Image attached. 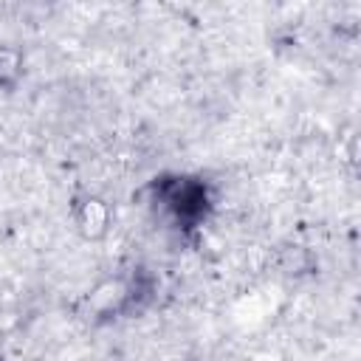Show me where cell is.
<instances>
[{
  "instance_id": "1",
  "label": "cell",
  "mask_w": 361,
  "mask_h": 361,
  "mask_svg": "<svg viewBox=\"0 0 361 361\" xmlns=\"http://www.w3.org/2000/svg\"><path fill=\"white\" fill-rule=\"evenodd\" d=\"M107 223H110V209L104 200L99 197H85L79 206H76V226L87 234V237H102L107 231Z\"/></svg>"
},
{
  "instance_id": "2",
  "label": "cell",
  "mask_w": 361,
  "mask_h": 361,
  "mask_svg": "<svg viewBox=\"0 0 361 361\" xmlns=\"http://www.w3.org/2000/svg\"><path fill=\"white\" fill-rule=\"evenodd\" d=\"M23 79V56L20 51L0 45V87L3 90H14L17 82Z\"/></svg>"
}]
</instances>
